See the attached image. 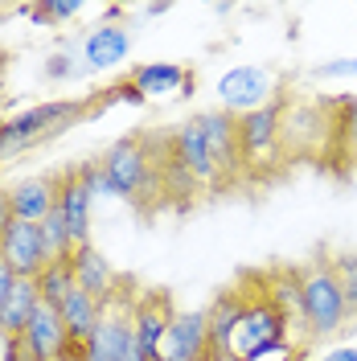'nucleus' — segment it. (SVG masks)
I'll use <instances>...</instances> for the list:
<instances>
[{"instance_id": "f257e3e1", "label": "nucleus", "mask_w": 357, "mask_h": 361, "mask_svg": "<svg viewBox=\"0 0 357 361\" xmlns=\"http://www.w3.org/2000/svg\"><path fill=\"white\" fill-rule=\"evenodd\" d=\"M160 148H164V135L135 132L115 140L103 157H95L103 185H107V197L132 202L144 214L164 205V197H160Z\"/></svg>"}, {"instance_id": "f03ea898", "label": "nucleus", "mask_w": 357, "mask_h": 361, "mask_svg": "<svg viewBox=\"0 0 357 361\" xmlns=\"http://www.w3.org/2000/svg\"><path fill=\"white\" fill-rule=\"evenodd\" d=\"M90 111H95V99H49L0 119V164H13L17 157L42 148L45 140L70 132Z\"/></svg>"}, {"instance_id": "7ed1b4c3", "label": "nucleus", "mask_w": 357, "mask_h": 361, "mask_svg": "<svg viewBox=\"0 0 357 361\" xmlns=\"http://www.w3.org/2000/svg\"><path fill=\"white\" fill-rule=\"evenodd\" d=\"M296 288H300V333L304 341H329L341 329H349V308L337 283V271L329 255H316L296 267Z\"/></svg>"}, {"instance_id": "20e7f679", "label": "nucleus", "mask_w": 357, "mask_h": 361, "mask_svg": "<svg viewBox=\"0 0 357 361\" xmlns=\"http://www.w3.org/2000/svg\"><path fill=\"white\" fill-rule=\"evenodd\" d=\"M288 329H291V320L271 300L267 279L255 275V288L246 292L243 316H238L234 337H230V361H263L271 353H288L291 349Z\"/></svg>"}, {"instance_id": "39448f33", "label": "nucleus", "mask_w": 357, "mask_h": 361, "mask_svg": "<svg viewBox=\"0 0 357 361\" xmlns=\"http://www.w3.org/2000/svg\"><path fill=\"white\" fill-rule=\"evenodd\" d=\"M135 283L119 275L115 295L103 304V320L87 341V357L83 361H140V345H135V324H132V304H135Z\"/></svg>"}, {"instance_id": "423d86ee", "label": "nucleus", "mask_w": 357, "mask_h": 361, "mask_svg": "<svg viewBox=\"0 0 357 361\" xmlns=\"http://www.w3.org/2000/svg\"><path fill=\"white\" fill-rule=\"evenodd\" d=\"M279 148L288 157H329L333 148V107L329 103H284L279 107Z\"/></svg>"}, {"instance_id": "0eeeda50", "label": "nucleus", "mask_w": 357, "mask_h": 361, "mask_svg": "<svg viewBox=\"0 0 357 361\" xmlns=\"http://www.w3.org/2000/svg\"><path fill=\"white\" fill-rule=\"evenodd\" d=\"M214 94H218L222 111L250 115V111H259V107H267V103L279 99V78L267 66H234L218 78Z\"/></svg>"}, {"instance_id": "6e6552de", "label": "nucleus", "mask_w": 357, "mask_h": 361, "mask_svg": "<svg viewBox=\"0 0 357 361\" xmlns=\"http://www.w3.org/2000/svg\"><path fill=\"white\" fill-rule=\"evenodd\" d=\"M279 99L259 107L250 115H238V157H243V177H259V164L284 160L279 148Z\"/></svg>"}, {"instance_id": "1a4fd4ad", "label": "nucleus", "mask_w": 357, "mask_h": 361, "mask_svg": "<svg viewBox=\"0 0 357 361\" xmlns=\"http://www.w3.org/2000/svg\"><path fill=\"white\" fill-rule=\"evenodd\" d=\"M173 295L164 288H144L135 292L132 304V324H135V345H140V361H164V333L173 324Z\"/></svg>"}, {"instance_id": "9d476101", "label": "nucleus", "mask_w": 357, "mask_h": 361, "mask_svg": "<svg viewBox=\"0 0 357 361\" xmlns=\"http://www.w3.org/2000/svg\"><path fill=\"white\" fill-rule=\"evenodd\" d=\"M193 119H198L201 135H205V144H210V157H214V169H218V177H222V189L238 185V180H243V157H238V115L214 107V111H198Z\"/></svg>"}, {"instance_id": "9b49d317", "label": "nucleus", "mask_w": 357, "mask_h": 361, "mask_svg": "<svg viewBox=\"0 0 357 361\" xmlns=\"http://www.w3.org/2000/svg\"><path fill=\"white\" fill-rule=\"evenodd\" d=\"M135 45V33L128 21H119V8H107V21L83 33V70L99 74V70H115Z\"/></svg>"}, {"instance_id": "f8f14e48", "label": "nucleus", "mask_w": 357, "mask_h": 361, "mask_svg": "<svg viewBox=\"0 0 357 361\" xmlns=\"http://www.w3.org/2000/svg\"><path fill=\"white\" fill-rule=\"evenodd\" d=\"M0 259H4V267L13 271L17 279H37L49 267V250H45L42 226L17 218L0 234Z\"/></svg>"}, {"instance_id": "ddd939ff", "label": "nucleus", "mask_w": 357, "mask_h": 361, "mask_svg": "<svg viewBox=\"0 0 357 361\" xmlns=\"http://www.w3.org/2000/svg\"><path fill=\"white\" fill-rule=\"evenodd\" d=\"M169 152H173V160L198 180L205 193H218V189H222V177H218V169H214V157H210V144H205V135H201L198 119H185L181 128L169 132Z\"/></svg>"}, {"instance_id": "4468645a", "label": "nucleus", "mask_w": 357, "mask_h": 361, "mask_svg": "<svg viewBox=\"0 0 357 361\" xmlns=\"http://www.w3.org/2000/svg\"><path fill=\"white\" fill-rule=\"evenodd\" d=\"M17 341H21V361H62V349H66L70 333L62 324V312L42 304L33 312V320H29V329Z\"/></svg>"}, {"instance_id": "2eb2a0df", "label": "nucleus", "mask_w": 357, "mask_h": 361, "mask_svg": "<svg viewBox=\"0 0 357 361\" xmlns=\"http://www.w3.org/2000/svg\"><path fill=\"white\" fill-rule=\"evenodd\" d=\"M164 361H210V324L205 308L177 312L164 333Z\"/></svg>"}, {"instance_id": "dca6fc26", "label": "nucleus", "mask_w": 357, "mask_h": 361, "mask_svg": "<svg viewBox=\"0 0 357 361\" xmlns=\"http://www.w3.org/2000/svg\"><path fill=\"white\" fill-rule=\"evenodd\" d=\"M128 82H132L144 99H160V94L189 99L193 87H198V74L185 70L181 62H144V66H135L132 74H128Z\"/></svg>"}, {"instance_id": "f3484780", "label": "nucleus", "mask_w": 357, "mask_h": 361, "mask_svg": "<svg viewBox=\"0 0 357 361\" xmlns=\"http://www.w3.org/2000/svg\"><path fill=\"white\" fill-rule=\"evenodd\" d=\"M246 304V288L234 283L218 292V300L205 308V324H210V361H230V337H234V324L243 316Z\"/></svg>"}, {"instance_id": "a211bd4d", "label": "nucleus", "mask_w": 357, "mask_h": 361, "mask_svg": "<svg viewBox=\"0 0 357 361\" xmlns=\"http://www.w3.org/2000/svg\"><path fill=\"white\" fill-rule=\"evenodd\" d=\"M8 209L21 222H45L49 209H58V173L25 177L8 189Z\"/></svg>"}, {"instance_id": "6ab92c4d", "label": "nucleus", "mask_w": 357, "mask_h": 361, "mask_svg": "<svg viewBox=\"0 0 357 361\" xmlns=\"http://www.w3.org/2000/svg\"><path fill=\"white\" fill-rule=\"evenodd\" d=\"M58 209H62V218H66L74 243L87 247L90 243V209H95V197L87 193L78 169H62V173H58Z\"/></svg>"}, {"instance_id": "aec40b11", "label": "nucleus", "mask_w": 357, "mask_h": 361, "mask_svg": "<svg viewBox=\"0 0 357 361\" xmlns=\"http://www.w3.org/2000/svg\"><path fill=\"white\" fill-rule=\"evenodd\" d=\"M70 275H74V288H83L87 295H95L99 304H107V300L115 295V288H119V275H115L111 263L90 247V243L74 250V259H70Z\"/></svg>"}, {"instance_id": "412c9836", "label": "nucleus", "mask_w": 357, "mask_h": 361, "mask_svg": "<svg viewBox=\"0 0 357 361\" xmlns=\"http://www.w3.org/2000/svg\"><path fill=\"white\" fill-rule=\"evenodd\" d=\"M37 308H42L37 279H17L13 292H8V300L0 304V333H4V337H21Z\"/></svg>"}, {"instance_id": "4be33fe9", "label": "nucleus", "mask_w": 357, "mask_h": 361, "mask_svg": "<svg viewBox=\"0 0 357 361\" xmlns=\"http://www.w3.org/2000/svg\"><path fill=\"white\" fill-rule=\"evenodd\" d=\"M62 324H66L70 341H78V345H87L95 337V329H99V320H103V304L87 295L83 288H70V295L62 300Z\"/></svg>"}, {"instance_id": "5701e85b", "label": "nucleus", "mask_w": 357, "mask_h": 361, "mask_svg": "<svg viewBox=\"0 0 357 361\" xmlns=\"http://www.w3.org/2000/svg\"><path fill=\"white\" fill-rule=\"evenodd\" d=\"M333 148L329 157L357 164V99H333Z\"/></svg>"}, {"instance_id": "b1692460", "label": "nucleus", "mask_w": 357, "mask_h": 361, "mask_svg": "<svg viewBox=\"0 0 357 361\" xmlns=\"http://www.w3.org/2000/svg\"><path fill=\"white\" fill-rule=\"evenodd\" d=\"M37 226H42L49 263H70V259H74V250H78V243H74V234H70L62 209H49V214H45V222H37Z\"/></svg>"}, {"instance_id": "393cba45", "label": "nucleus", "mask_w": 357, "mask_h": 361, "mask_svg": "<svg viewBox=\"0 0 357 361\" xmlns=\"http://www.w3.org/2000/svg\"><path fill=\"white\" fill-rule=\"evenodd\" d=\"M78 74H87V70H83V37H70L62 49H54V54L45 58V78H49V82H70V78H78Z\"/></svg>"}, {"instance_id": "a878e982", "label": "nucleus", "mask_w": 357, "mask_h": 361, "mask_svg": "<svg viewBox=\"0 0 357 361\" xmlns=\"http://www.w3.org/2000/svg\"><path fill=\"white\" fill-rule=\"evenodd\" d=\"M83 0H42V4H21L17 13H25L29 21L45 25V29H54V25H66L74 17H83Z\"/></svg>"}, {"instance_id": "bb28decb", "label": "nucleus", "mask_w": 357, "mask_h": 361, "mask_svg": "<svg viewBox=\"0 0 357 361\" xmlns=\"http://www.w3.org/2000/svg\"><path fill=\"white\" fill-rule=\"evenodd\" d=\"M74 288V275H70V263H49V267L37 275V292H42V304L49 308H62V300Z\"/></svg>"}, {"instance_id": "cd10ccee", "label": "nucleus", "mask_w": 357, "mask_h": 361, "mask_svg": "<svg viewBox=\"0 0 357 361\" xmlns=\"http://www.w3.org/2000/svg\"><path fill=\"white\" fill-rule=\"evenodd\" d=\"M337 271V283H341V295H345V308H349V324H357V250H345V255H329Z\"/></svg>"}, {"instance_id": "c85d7f7f", "label": "nucleus", "mask_w": 357, "mask_h": 361, "mask_svg": "<svg viewBox=\"0 0 357 361\" xmlns=\"http://www.w3.org/2000/svg\"><path fill=\"white\" fill-rule=\"evenodd\" d=\"M107 103H132V107H144L148 99H144V94H140V90H135L132 82H128V78H123V82H115L111 90H103V94L95 99V111H103Z\"/></svg>"}, {"instance_id": "c756f323", "label": "nucleus", "mask_w": 357, "mask_h": 361, "mask_svg": "<svg viewBox=\"0 0 357 361\" xmlns=\"http://www.w3.org/2000/svg\"><path fill=\"white\" fill-rule=\"evenodd\" d=\"M313 78L329 82V78H357V58H333V62H320L313 70Z\"/></svg>"}, {"instance_id": "7c9ffc66", "label": "nucleus", "mask_w": 357, "mask_h": 361, "mask_svg": "<svg viewBox=\"0 0 357 361\" xmlns=\"http://www.w3.org/2000/svg\"><path fill=\"white\" fill-rule=\"evenodd\" d=\"M13 283H17V275L4 267V259H0V304L8 300V292H13Z\"/></svg>"}, {"instance_id": "2f4dec72", "label": "nucleus", "mask_w": 357, "mask_h": 361, "mask_svg": "<svg viewBox=\"0 0 357 361\" xmlns=\"http://www.w3.org/2000/svg\"><path fill=\"white\" fill-rule=\"evenodd\" d=\"M13 222H17V218H13V209H8V189H0V234Z\"/></svg>"}, {"instance_id": "473e14b6", "label": "nucleus", "mask_w": 357, "mask_h": 361, "mask_svg": "<svg viewBox=\"0 0 357 361\" xmlns=\"http://www.w3.org/2000/svg\"><path fill=\"white\" fill-rule=\"evenodd\" d=\"M320 361H357V349L353 345H341V349H333V353H325Z\"/></svg>"}, {"instance_id": "72a5a7b5", "label": "nucleus", "mask_w": 357, "mask_h": 361, "mask_svg": "<svg viewBox=\"0 0 357 361\" xmlns=\"http://www.w3.org/2000/svg\"><path fill=\"white\" fill-rule=\"evenodd\" d=\"M169 8H173V4H148V8H144V13H148V17H164V13H169Z\"/></svg>"}]
</instances>
